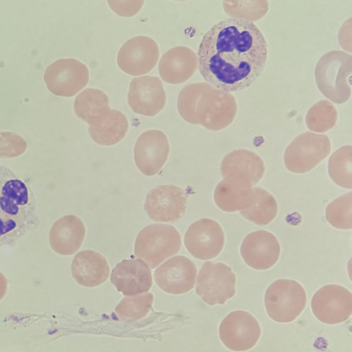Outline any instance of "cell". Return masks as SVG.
Wrapping results in <instances>:
<instances>
[{
	"label": "cell",
	"instance_id": "31",
	"mask_svg": "<svg viewBox=\"0 0 352 352\" xmlns=\"http://www.w3.org/2000/svg\"><path fill=\"white\" fill-rule=\"evenodd\" d=\"M336 120L337 111L334 106L327 100H321L307 112L306 124L310 130L323 133L331 129Z\"/></svg>",
	"mask_w": 352,
	"mask_h": 352
},
{
	"label": "cell",
	"instance_id": "7",
	"mask_svg": "<svg viewBox=\"0 0 352 352\" xmlns=\"http://www.w3.org/2000/svg\"><path fill=\"white\" fill-rule=\"evenodd\" d=\"M331 151V142L326 135L305 132L296 137L287 146L284 162L287 170L305 173L321 162Z\"/></svg>",
	"mask_w": 352,
	"mask_h": 352
},
{
	"label": "cell",
	"instance_id": "13",
	"mask_svg": "<svg viewBox=\"0 0 352 352\" xmlns=\"http://www.w3.org/2000/svg\"><path fill=\"white\" fill-rule=\"evenodd\" d=\"M159 57V47L153 38L137 36L126 41L120 47L117 56V63L124 73L140 76L152 70Z\"/></svg>",
	"mask_w": 352,
	"mask_h": 352
},
{
	"label": "cell",
	"instance_id": "15",
	"mask_svg": "<svg viewBox=\"0 0 352 352\" xmlns=\"http://www.w3.org/2000/svg\"><path fill=\"white\" fill-rule=\"evenodd\" d=\"M170 147L165 133L157 129L144 131L134 146V160L138 169L145 175L157 174L166 162Z\"/></svg>",
	"mask_w": 352,
	"mask_h": 352
},
{
	"label": "cell",
	"instance_id": "14",
	"mask_svg": "<svg viewBox=\"0 0 352 352\" xmlns=\"http://www.w3.org/2000/svg\"><path fill=\"white\" fill-rule=\"evenodd\" d=\"M225 241L223 231L214 220L208 218L194 222L184 236V245L195 258L209 260L221 252Z\"/></svg>",
	"mask_w": 352,
	"mask_h": 352
},
{
	"label": "cell",
	"instance_id": "3",
	"mask_svg": "<svg viewBox=\"0 0 352 352\" xmlns=\"http://www.w3.org/2000/svg\"><path fill=\"white\" fill-rule=\"evenodd\" d=\"M231 95L205 82L185 86L179 92L177 107L180 116L187 122L201 124L217 131L232 122L235 111L225 110V100Z\"/></svg>",
	"mask_w": 352,
	"mask_h": 352
},
{
	"label": "cell",
	"instance_id": "12",
	"mask_svg": "<svg viewBox=\"0 0 352 352\" xmlns=\"http://www.w3.org/2000/svg\"><path fill=\"white\" fill-rule=\"evenodd\" d=\"M188 194L174 185H160L148 192L144 209L155 221L173 223L185 213Z\"/></svg>",
	"mask_w": 352,
	"mask_h": 352
},
{
	"label": "cell",
	"instance_id": "2",
	"mask_svg": "<svg viewBox=\"0 0 352 352\" xmlns=\"http://www.w3.org/2000/svg\"><path fill=\"white\" fill-rule=\"evenodd\" d=\"M38 216L30 185L0 164V247L13 245L35 228Z\"/></svg>",
	"mask_w": 352,
	"mask_h": 352
},
{
	"label": "cell",
	"instance_id": "32",
	"mask_svg": "<svg viewBox=\"0 0 352 352\" xmlns=\"http://www.w3.org/2000/svg\"><path fill=\"white\" fill-rule=\"evenodd\" d=\"M27 144L19 135L9 132H0V156L14 157L25 151Z\"/></svg>",
	"mask_w": 352,
	"mask_h": 352
},
{
	"label": "cell",
	"instance_id": "21",
	"mask_svg": "<svg viewBox=\"0 0 352 352\" xmlns=\"http://www.w3.org/2000/svg\"><path fill=\"white\" fill-rule=\"evenodd\" d=\"M198 66L197 56L189 47L176 46L168 50L159 62V74L169 84H180L188 80Z\"/></svg>",
	"mask_w": 352,
	"mask_h": 352
},
{
	"label": "cell",
	"instance_id": "16",
	"mask_svg": "<svg viewBox=\"0 0 352 352\" xmlns=\"http://www.w3.org/2000/svg\"><path fill=\"white\" fill-rule=\"evenodd\" d=\"M195 264L184 256L170 258L154 272V279L158 287L170 294H182L193 289L195 284Z\"/></svg>",
	"mask_w": 352,
	"mask_h": 352
},
{
	"label": "cell",
	"instance_id": "22",
	"mask_svg": "<svg viewBox=\"0 0 352 352\" xmlns=\"http://www.w3.org/2000/svg\"><path fill=\"white\" fill-rule=\"evenodd\" d=\"M72 272L73 277L79 285L94 287L107 280L110 268L102 254L87 250L75 256L72 264Z\"/></svg>",
	"mask_w": 352,
	"mask_h": 352
},
{
	"label": "cell",
	"instance_id": "26",
	"mask_svg": "<svg viewBox=\"0 0 352 352\" xmlns=\"http://www.w3.org/2000/svg\"><path fill=\"white\" fill-rule=\"evenodd\" d=\"M129 122L120 111L111 109L107 116L96 124L89 126L91 139L102 146H111L121 141L126 135Z\"/></svg>",
	"mask_w": 352,
	"mask_h": 352
},
{
	"label": "cell",
	"instance_id": "23",
	"mask_svg": "<svg viewBox=\"0 0 352 352\" xmlns=\"http://www.w3.org/2000/svg\"><path fill=\"white\" fill-rule=\"evenodd\" d=\"M85 236L82 221L74 215L65 216L53 226V248L60 254H73L80 248Z\"/></svg>",
	"mask_w": 352,
	"mask_h": 352
},
{
	"label": "cell",
	"instance_id": "10",
	"mask_svg": "<svg viewBox=\"0 0 352 352\" xmlns=\"http://www.w3.org/2000/svg\"><path fill=\"white\" fill-rule=\"evenodd\" d=\"M87 67L74 58H62L50 65L44 74L47 89L54 95L72 97L87 85Z\"/></svg>",
	"mask_w": 352,
	"mask_h": 352
},
{
	"label": "cell",
	"instance_id": "29",
	"mask_svg": "<svg viewBox=\"0 0 352 352\" xmlns=\"http://www.w3.org/2000/svg\"><path fill=\"white\" fill-rule=\"evenodd\" d=\"M153 301L151 293L126 296L116 305L115 312L120 320L133 322L147 315L151 309Z\"/></svg>",
	"mask_w": 352,
	"mask_h": 352
},
{
	"label": "cell",
	"instance_id": "6",
	"mask_svg": "<svg viewBox=\"0 0 352 352\" xmlns=\"http://www.w3.org/2000/svg\"><path fill=\"white\" fill-rule=\"evenodd\" d=\"M264 301L266 312L271 319L287 323L296 319L304 310L307 294L297 281L278 279L266 289Z\"/></svg>",
	"mask_w": 352,
	"mask_h": 352
},
{
	"label": "cell",
	"instance_id": "19",
	"mask_svg": "<svg viewBox=\"0 0 352 352\" xmlns=\"http://www.w3.org/2000/svg\"><path fill=\"white\" fill-rule=\"evenodd\" d=\"M111 282L124 296H135L148 292L153 280L148 266L140 259H124L111 274Z\"/></svg>",
	"mask_w": 352,
	"mask_h": 352
},
{
	"label": "cell",
	"instance_id": "28",
	"mask_svg": "<svg viewBox=\"0 0 352 352\" xmlns=\"http://www.w3.org/2000/svg\"><path fill=\"white\" fill-rule=\"evenodd\" d=\"M328 173L332 181L340 187L352 188V147L339 148L330 157Z\"/></svg>",
	"mask_w": 352,
	"mask_h": 352
},
{
	"label": "cell",
	"instance_id": "25",
	"mask_svg": "<svg viewBox=\"0 0 352 352\" xmlns=\"http://www.w3.org/2000/svg\"><path fill=\"white\" fill-rule=\"evenodd\" d=\"M74 108L76 116L89 126L102 121L111 110L107 95L94 88L81 91L75 98Z\"/></svg>",
	"mask_w": 352,
	"mask_h": 352
},
{
	"label": "cell",
	"instance_id": "8",
	"mask_svg": "<svg viewBox=\"0 0 352 352\" xmlns=\"http://www.w3.org/2000/svg\"><path fill=\"white\" fill-rule=\"evenodd\" d=\"M236 276L223 263L205 262L197 276L196 293L209 305H223L235 294Z\"/></svg>",
	"mask_w": 352,
	"mask_h": 352
},
{
	"label": "cell",
	"instance_id": "18",
	"mask_svg": "<svg viewBox=\"0 0 352 352\" xmlns=\"http://www.w3.org/2000/svg\"><path fill=\"white\" fill-rule=\"evenodd\" d=\"M240 252L248 266L256 270H265L278 261L280 248L272 233L262 230L252 232L245 237Z\"/></svg>",
	"mask_w": 352,
	"mask_h": 352
},
{
	"label": "cell",
	"instance_id": "30",
	"mask_svg": "<svg viewBox=\"0 0 352 352\" xmlns=\"http://www.w3.org/2000/svg\"><path fill=\"white\" fill-rule=\"evenodd\" d=\"M327 221L334 228L349 230L352 228V192L346 193L332 201L326 208Z\"/></svg>",
	"mask_w": 352,
	"mask_h": 352
},
{
	"label": "cell",
	"instance_id": "11",
	"mask_svg": "<svg viewBox=\"0 0 352 352\" xmlns=\"http://www.w3.org/2000/svg\"><path fill=\"white\" fill-rule=\"evenodd\" d=\"M311 307L315 317L323 323L343 322L352 314L351 292L340 285H324L313 296Z\"/></svg>",
	"mask_w": 352,
	"mask_h": 352
},
{
	"label": "cell",
	"instance_id": "33",
	"mask_svg": "<svg viewBox=\"0 0 352 352\" xmlns=\"http://www.w3.org/2000/svg\"><path fill=\"white\" fill-rule=\"evenodd\" d=\"M107 3L117 14L129 17L139 12L144 1H108Z\"/></svg>",
	"mask_w": 352,
	"mask_h": 352
},
{
	"label": "cell",
	"instance_id": "27",
	"mask_svg": "<svg viewBox=\"0 0 352 352\" xmlns=\"http://www.w3.org/2000/svg\"><path fill=\"white\" fill-rule=\"evenodd\" d=\"M278 205L275 198L261 187L252 188V200L250 205L240 211L246 219L260 226L267 225L276 217Z\"/></svg>",
	"mask_w": 352,
	"mask_h": 352
},
{
	"label": "cell",
	"instance_id": "5",
	"mask_svg": "<svg viewBox=\"0 0 352 352\" xmlns=\"http://www.w3.org/2000/svg\"><path fill=\"white\" fill-rule=\"evenodd\" d=\"M181 246V236L175 227L153 223L139 232L134 252L138 258L154 269L165 259L177 254Z\"/></svg>",
	"mask_w": 352,
	"mask_h": 352
},
{
	"label": "cell",
	"instance_id": "20",
	"mask_svg": "<svg viewBox=\"0 0 352 352\" xmlns=\"http://www.w3.org/2000/svg\"><path fill=\"white\" fill-rule=\"evenodd\" d=\"M252 184L245 175L229 174L217 184L214 192L216 205L223 211L233 212L248 208L252 200Z\"/></svg>",
	"mask_w": 352,
	"mask_h": 352
},
{
	"label": "cell",
	"instance_id": "1",
	"mask_svg": "<svg viewBox=\"0 0 352 352\" xmlns=\"http://www.w3.org/2000/svg\"><path fill=\"white\" fill-rule=\"evenodd\" d=\"M267 45L259 28L251 21L228 18L204 36L197 52L203 78L223 92L240 91L262 74Z\"/></svg>",
	"mask_w": 352,
	"mask_h": 352
},
{
	"label": "cell",
	"instance_id": "4",
	"mask_svg": "<svg viewBox=\"0 0 352 352\" xmlns=\"http://www.w3.org/2000/svg\"><path fill=\"white\" fill-rule=\"evenodd\" d=\"M352 56L334 50L324 54L315 69V79L320 91L336 104L346 102L351 96Z\"/></svg>",
	"mask_w": 352,
	"mask_h": 352
},
{
	"label": "cell",
	"instance_id": "9",
	"mask_svg": "<svg viewBox=\"0 0 352 352\" xmlns=\"http://www.w3.org/2000/svg\"><path fill=\"white\" fill-rule=\"evenodd\" d=\"M219 335L223 345L236 351H246L258 342L261 329L260 324L250 313L236 310L229 313L221 322Z\"/></svg>",
	"mask_w": 352,
	"mask_h": 352
},
{
	"label": "cell",
	"instance_id": "24",
	"mask_svg": "<svg viewBox=\"0 0 352 352\" xmlns=\"http://www.w3.org/2000/svg\"><path fill=\"white\" fill-rule=\"evenodd\" d=\"M221 175L239 173L246 175L252 185L263 177L265 166L261 158L255 153L245 149L233 151L224 157L221 163Z\"/></svg>",
	"mask_w": 352,
	"mask_h": 352
},
{
	"label": "cell",
	"instance_id": "17",
	"mask_svg": "<svg viewBox=\"0 0 352 352\" xmlns=\"http://www.w3.org/2000/svg\"><path fill=\"white\" fill-rule=\"evenodd\" d=\"M128 103L132 111L146 116H155L166 104V93L157 76H144L131 80Z\"/></svg>",
	"mask_w": 352,
	"mask_h": 352
}]
</instances>
